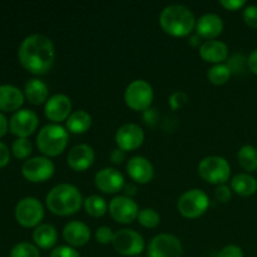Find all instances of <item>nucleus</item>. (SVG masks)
Listing matches in <instances>:
<instances>
[{
    "instance_id": "nucleus-33",
    "label": "nucleus",
    "mask_w": 257,
    "mask_h": 257,
    "mask_svg": "<svg viewBox=\"0 0 257 257\" xmlns=\"http://www.w3.org/2000/svg\"><path fill=\"white\" fill-rule=\"evenodd\" d=\"M188 102V95L187 93H185L183 90H176L168 98V104L172 108L173 110L181 109V108L185 107Z\"/></svg>"
},
{
    "instance_id": "nucleus-3",
    "label": "nucleus",
    "mask_w": 257,
    "mask_h": 257,
    "mask_svg": "<svg viewBox=\"0 0 257 257\" xmlns=\"http://www.w3.org/2000/svg\"><path fill=\"white\" fill-rule=\"evenodd\" d=\"M82 193L70 183H60L54 186L48 192L45 203L52 213L57 216H72L77 213L83 206Z\"/></svg>"
},
{
    "instance_id": "nucleus-29",
    "label": "nucleus",
    "mask_w": 257,
    "mask_h": 257,
    "mask_svg": "<svg viewBox=\"0 0 257 257\" xmlns=\"http://www.w3.org/2000/svg\"><path fill=\"white\" fill-rule=\"evenodd\" d=\"M231 73H232V70L225 63H222V64H215L208 69L207 79L213 85H223L230 80Z\"/></svg>"
},
{
    "instance_id": "nucleus-38",
    "label": "nucleus",
    "mask_w": 257,
    "mask_h": 257,
    "mask_svg": "<svg viewBox=\"0 0 257 257\" xmlns=\"http://www.w3.org/2000/svg\"><path fill=\"white\" fill-rule=\"evenodd\" d=\"M217 257H245V255L240 246L228 245L220 251Z\"/></svg>"
},
{
    "instance_id": "nucleus-39",
    "label": "nucleus",
    "mask_w": 257,
    "mask_h": 257,
    "mask_svg": "<svg viewBox=\"0 0 257 257\" xmlns=\"http://www.w3.org/2000/svg\"><path fill=\"white\" fill-rule=\"evenodd\" d=\"M220 5L230 12H237L246 7V2L245 0H220Z\"/></svg>"
},
{
    "instance_id": "nucleus-27",
    "label": "nucleus",
    "mask_w": 257,
    "mask_h": 257,
    "mask_svg": "<svg viewBox=\"0 0 257 257\" xmlns=\"http://www.w3.org/2000/svg\"><path fill=\"white\" fill-rule=\"evenodd\" d=\"M108 203L102 196L99 195H92L89 197H87L83 202V207H84L87 215H89L90 217H102L107 213L108 211Z\"/></svg>"
},
{
    "instance_id": "nucleus-44",
    "label": "nucleus",
    "mask_w": 257,
    "mask_h": 257,
    "mask_svg": "<svg viewBox=\"0 0 257 257\" xmlns=\"http://www.w3.org/2000/svg\"><path fill=\"white\" fill-rule=\"evenodd\" d=\"M136 191H137V188H136L135 185H124V187H123L124 196H127V197H131V198L137 193Z\"/></svg>"
},
{
    "instance_id": "nucleus-22",
    "label": "nucleus",
    "mask_w": 257,
    "mask_h": 257,
    "mask_svg": "<svg viewBox=\"0 0 257 257\" xmlns=\"http://www.w3.org/2000/svg\"><path fill=\"white\" fill-rule=\"evenodd\" d=\"M23 103H24V94L19 88L10 84L0 85V110L18 112Z\"/></svg>"
},
{
    "instance_id": "nucleus-40",
    "label": "nucleus",
    "mask_w": 257,
    "mask_h": 257,
    "mask_svg": "<svg viewBox=\"0 0 257 257\" xmlns=\"http://www.w3.org/2000/svg\"><path fill=\"white\" fill-rule=\"evenodd\" d=\"M109 160L113 165H120V163L125 160V152L118 147L114 148V150L110 152Z\"/></svg>"
},
{
    "instance_id": "nucleus-25",
    "label": "nucleus",
    "mask_w": 257,
    "mask_h": 257,
    "mask_svg": "<svg viewBox=\"0 0 257 257\" xmlns=\"http://www.w3.org/2000/svg\"><path fill=\"white\" fill-rule=\"evenodd\" d=\"M92 127V115L87 110H74L65 120V128L73 135H83Z\"/></svg>"
},
{
    "instance_id": "nucleus-7",
    "label": "nucleus",
    "mask_w": 257,
    "mask_h": 257,
    "mask_svg": "<svg viewBox=\"0 0 257 257\" xmlns=\"http://www.w3.org/2000/svg\"><path fill=\"white\" fill-rule=\"evenodd\" d=\"M210 198L207 193L198 188L186 191L177 201V210L185 218H198L207 211Z\"/></svg>"
},
{
    "instance_id": "nucleus-10",
    "label": "nucleus",
    "mask_w": 257,
    "mask_h": 257,
    "mask_svg": "<svg viewBox=\"0 0 257 257\" xmlns=\"http://www.w3.org/2000/svg\"><path fill=\"white\" fill-rule=\"evenodd\" d=\"M54 172V163L45 156L30 158V160L25 161L22 167V173L25 180L33 183H40L50 180Z\"/></svg>"
},
{
    "instance_id": "nucleus-30",
    "label": "nucleus",
    "mask_w": 257,
    "mask_h": 257,
    "mask_svg": "<svg viewBox=\"0 0 257 257\" xmlns=\"http://www.w3.org/2000/svg\"><path fill=\"white\" fill-rule=\"evenodd\" d=\"M141 226L146 228H156L161 223V216L153 208H142L137 217Z\"/></svg>"
},
{
    "instance_id": "nucleus-42",
    "label": "nucleus",
    "mask_w": 257,
    "mask_h": 257,
    "mask_svg": "<svg viewBox=\"0 0 257 257\" xmlns=\"http://www.w3.org/2000/svg\"><path fill=\"white\" fill-rule=\"evenodd\" d=\"M247 67L253 74L257 75V49L252 50L247 57Z\"/></svg>"
},
{
    "instance_id": "nucleus-26",
    "label": "nucleus",
    "mask_w": 257,
    "mask_h": 257,
    "mask_svg": "<svg viewBox=\"0 0 257 257\" xmlns=\"http://www.w3.org/2000/svg\"><path fill=\"white\" fill-rule=\"evenodd\" d=\"M231 190L242 197L252 196L257 191V180L250 173H238L231 180Z\"/></svg>"
},
{
    "instance_id": "nucleus-13",
    "label": "nucleus",
    "mask_w": 257,
    "mask_h": 257,
    "mask_svg": "<svg viewBox=\"0 0 257 257\" xmlns=\"http://www.w3.org/2000/svg\"><path fill=\"white\" fill-rule=\"evenodd\" d=\"M115 145L124 152L138 150L145 142V132L136 123H127L119 127L114 136Z\"/></svg>"
},
{
    "instance_id": "nucleus-31",
    "label": "nucleus",
    "mask_w": 257,
    "mask_h": 257,
    "mask_svg": "<svg viewBox=\"0 0 257 257\" xmlns=\"http://www.w3.org/2000/svg\"><path fill=\"white\" fill-rule=\"evenodd\" d=\"M10 257H40V251L33 243L20 242L12 248Z\"/></svg>"
},
{
    "instance_id": "nucleus-16",
    "label": "nucleus",
    "mask_w": 257,
    "mask_h": 257,
    "mask_svg": "<svg viewBox=\"0 0 257 257\" xmlns=\"http://www.w3.org/2000/svg\"><path fill=\"white\" fill-rule=\"evenodd\" d=\"M44 113L48 119L59 124L60 122L67 120L72 114V100L68 95L62 93L52 95L45 103Z\"/></svg>"
},
{
    "instance_id": "nucleus-2",
    "label": "nucleus",
    "mask_w": 257,
    "mask_h": 257,
    "mask_svg": "<svg viewBox=\"0 0 257 257\" xmlns=\"http://www.w3.org/2000/svg\"><path fill=\"white\" fill-rule=\"evenodd\" d=\"M197 19L192 10L185 5L172 4L163 8L160 14V25L166 34L176 38L190 35L196 29Z\"/></svg>"
},
{
    "instance_id": "nucleus-19",
    "label": "nucleus",
    "mask_w": 257,
    "mask_h": 257,
    "mask_svg": "<svg viewBox=\"0 0 257 257\" xmlns=\"http://www.w3.org/2000/svg\"><path fill=\"white\" fill-rule=\"evenodd\" d=\"M223 20L215 13H207L196 22V32L206 40H215L223 32Z\"/></svg>"
},
{
    "instance_id": "nucleus-34",
    "label": "nucleus",
    "mask_w": 257,
    "mask_h": 257,
    "mask_svg": "<svg viewBox=\"0 0 257 257\" xmlns=\"http://www.w3.org/2000/svg\"><path fill=\"white\" fill-rule=\"evenodd\" d=\"M113 237H114V232L112 228L108 226H100L95 231V240L100 245H108V243L113 242Z\"/></svg>"
},
{
    "instance_id": "nucleus-23",
    "label": "nucleus",
    "mask_w": 257,
    "mask_h": 257,
    "mask_svg": "<svg viewBox=\"0 0 257 257\" xmlns=\"http://www.w3.org/2000/svg\"><path fill=\"white\" fill-rule=\"evenodd\" d=\"M24 95L32 104L40 105L43 103H47V100L49 99L48 98L49 97V89L43 80L33 78L25 83Z\"/></svg>"
},
{
    "instance_id": "nucleus-20",
    "label": "nucleus",
    "mask_w": 257,
    "mask_h": 257,
    "mask_svg": "<svg viewBox=\"0 0 257 257\" xmlns=\"http://www.w3.org/2000/svg\"><path fill=\"white\" fill-rule=\"evenodd\" d=\"M63 238L72 247H82L90 240V228L80 221H70L63 228Z\"/></svg>"
},
{
    "instance_id": "nucleus-1",
    "label": "nucleus",
    "mask_w": 257,
    "mask_h": 257,
    "mask_svg": "<svg viewBox=\"0 0 257 257\" xmlns=\"http://www.w3.org/2000/svg\"><path fill=\"white\" fill-rule=\"evenodd\" d=\"M18 58L23 68L32 74H47L55 62L54 44L47 35L32 34L20 44Z\"/></svg>"
},
{
    "instance_id": "nucleus-37",
    "label": "nucleus",
    "mask_w": 257,
    "mask_h": 257,
    "mask_svg": "<svg viewBox=\"0 0 257 257\" xmlns=\"http://www.w3.org/2000/svg\"><path fill=\"white\" fill-rule=\"evenodd\" d=\"M232 197V190L227 185H220L215 190V198L220 203H227Z\"/></svg>"
},
{
    "instance_id": "nucleus-45",
    "label": "nucleus",
    "mask_w": 257,
    "mask_h": 257,
    "mask_svg": "<svg viewBox=\"0 0 257 257\" xmlns=\"http://www.w3.org/2000/svg\"><path fill=\"white\" fill-rule=\"evenodd\" d=\"M188 43H190L192 47H197V45H200V43H201V37L198 34L192 35V37L190 38V40H188Z\"/></svg>"
},
{
    "instance_id": "nucleus-36",
    "label": "nucleus",
    "mask_w": 257,
    "mask_h": 257,
    "mask_svg": "<svg viewBox=\"0 0 257 257\" xmlns=\"http://www.w3.org/2000/svg\"><path fill=\"white\" fill-rule=\"evenodd\" d=\"M49 257H80V253L69 245H60L53 248Z\"/></svg>"
},
{
    "instance_id": "nucleus-5",
    "label": "nucleus",
    "mask_w": 257,
    "mask_h": 257,
    "mask_svg": "<svg viewBox=\"0 0 257 257\" xmlns=\"http://www.w3.org/2000/svg\"><path fill=\"white\" fill-rule=\"evenodd\" d=\"M198 175L211 185H225L231 176L230 163L220 156H207L198 163Z\"/></svg>"
},
{
    "instance_id": "nucleus-32",
    "label": "nucleus",
    "mask_w": 257,
    "mask_h": 257,
    "mask_svg": "<svg viewBox=\"0 0 257 257\" xmlns=\"http://www.w3.org/2000/svg\"><path fill=\"white\" fill-rule=\"evenodd\" d=\"M12 151L14 156L19 160H24L30 156L33 151V145L28 138H18L12 146Z\"/></svg>"
},
{
    "instance_id": "nucleus-43",
    "label": "nucleus",
    "mask_w": 257,
    "mask_h": 257,
    "mask_svg": "<svg viewBox=\"0 0 257 257\" xmlns=\"http://www.w3.org/2000/svg\"><path fill=\"white\" fill-rule=\"evenodd\" d=\"M8 127H9V124H8V119L5 118V115L0 112V137L5 136V133H7L8 131Z\"/></svg>"
},
{
    "instance_id": "nucleus-6",
    "label": "nucleus",
    "mask_w": 257,
    "mask_h": 257,
    "mask_svg": "<svg viewBox=\"0 0 257 257\" xmlns=\"http://www.w3.org/2000/svg\"><path fill=\"white\" fill-rule=\"evenodd\" d=\"M153 98H155V92H153L152 85L145 79L133 80L125 88V104L136 112H146L150 109Z\"/></svg>"
},
{
    "instance_id": "nucleus-12",
    "label": "nucleus",
    "mask_w": 257,
    "mask_h": 257,
    "mask_svg": "<svg viewBox=\"0 0 257 257\" xmlns=\"http://www.w3.org/2000/svg\"><path fill=\"white\" fill-rule=\"evenodd\" d=\"M109 215L115 222L122 223V225H128L133 221L137 220L140 208L135 202V200L127 196H115L108 206Z\"/></svg>"
},
{
    "instance_id": "nucleus-18",
    "label": "nucleus",
    "mask_w": 257,
    "mask_h": 257,
    "mask_svg": "<svg viewBox=\"0 0 257 257\" xmlns=\"http://www.w3.org/2000/svg\"><path fill=\"white\" fill-rule=\"evenodd\" d=\"M127 173L131 180L140 185H146L153 180L155 168L150 160L142 156H135L127 163Z\"/></svg>"
},
{
    "instance_id": "nucleus-15",
    "label": "nucleus",
    "mask_w": 257,
    "mask_h": 257,
    "mask_svg": "<svg viewBox=\"0 0 257 257\" xmlns=\"http://www.w3.org/2000/svg\"><path fill=\"white\" fill-rule=\"evenodd\" d=\"M94 185L103 193L114 195V193L122 191L123 187H124V176L115 168H102V170L95 173Z\"/></svg>"
},
{
    "instance_id": "nucleus-14",
    "label": "nucleus",
    "mask_w": 257,
    "mask_h": 257,
    "mask_svg": "<svg viewBox=\"0 0 257 257\" xmlns=\"http://www.w3.org/2000/svg\"><path fill=\"white\" fill-rule=\"evenodd\" d=\"M39 119L35 112L30 109H19L10 118L9 128L18 138H28L37 131Z\"/></svg>"
},
{
    "instance_id": "nucleus-35",
    "label": "nucleus",
    "mask_w": 257,
    "mask_h": 257,
    "mask_svg": "<svg viewBox=\"0 0 257 257\" xmlns=\"http://www.w3.org/2000/svg\"><path fill=\"white\" fill-rule=\"evenodd\" d=\"M242 19L246 25L257 29V5H247L242 12Z\"/></svg>"
},
{
    "instance_id": "nucleus-9",
    "label": "nucleus",
    "mask_w": 257,
    "mask_h": 257,
    "mask_svg": "<svg viewBox=\"0 0 257 257\" xmlns=\"http://www.w3.org/2000/svg\"><path fill=\"white\" fill-rule=\"evenodd\" d=\"M112 245L113 248L122 256L137 257L145 250V240L142 235L130 228H122L114 232Z\"/></svg>"
},
{
    "instance_id": "nucleus-11",
    "label": "nucleus",
    "mask_w": 257,
    "mask_h": 257,
    "mask_svg": "<svg viewBox=\"0 0 257 257\" xmlns=\"http://www.w3.org/2000/svg\"><path fill=\"white\" fill-rule=\"evenodd\" d=\"M147 255L148 257H182V243L175 235L160 233L151 240Z\"/></svg>"
},
{
    "instance_id": "nucleus-41",
    "label": "nucleus",
    "mask_w": 257,
    "mask_h": 257,
    "mask_svg": "<svg viewBox=\"0 0 257 257\" xmlns=\"http://www.w3.org/2000/svg\"><path fill=\"white\" fill-rule=\"evenodd\" d=\"M10 160V152L4 143L0 142V168L7 166Z\"/></svg>"
},
{
    "instance_id": "nucleus-24",
    "label": "nucleus",
    "mask_w": 257,
    "mask_h": 257,
    "mask_svg": "<svg viewBox=\"0 0 257 257\" xmlns=\"http://www.w3.org/2000/svg\"><path fill=\"white\" fill-rule=\"evenodd\" d=\"M33 241L39 248H52L58 241V232L54 226L49 223H40L33 231Z\"/></svg>"
},
{
    "instance_id": "nucleus-21",
    "label": "nucleus",
    "mask_w": 257,
    "mask_h": 257,
    "mask_svg": "<svg viewBox=\"0 0 257 257\" xmlns=\"http://www.w3.org/2000/svg\"><path fill=\"white\" fill-rule=\"evenodd\" d=\"M200 57L211 64H222L228 58V47L221 40H206L200 47Z\"/></svg>"
},
{
    "instance_id": "nucleus-28",
    "label": "nucleus",
    "mask_w": 257,
    "mask_h": 257,
    "mask_svg": "<svg viewBox=\"0 0 257 257\" xmlns=\"http://www.w3.org/2000/svg\"><path fill=\"white\" fill-rule=\"evenodd\" d=\"M238 165L247 172H255L257 170V148L246 145L240 148L237 153Z\"/></svg>"
},
{
    "instance_id": "nucleus-17",
    "label": "nucleus",
    "mask_w": 257,
    "mask_h": 257,
    "mask_svg": "<svg viewBox=\"0 0 257 257\" xmlns=\"http://www.w3.org/2000/svg\"><path fill=\"white\" fill-rule=\"evenodd\" d=\"M95 160L94 150L89 145L80 143L70 148L67 156V163L75 172H84L92 167Z\"/></svg>"
},
{
    "instance_id": "nucleus-4",
    "label": "nucleus",
    "mask_w": 257,
    "mask_h": 257,
    "mask_svg": "<svg viewBox=\"0 0 257 257\" xmlns=\"http://www.w3.org/2000/svg\"><path fill=\"white\" fill-rule=\"evenodd\" d=\"M69 142V133L63 125L52 123L39 131L37 136V146L45 157H57L62 155Z\"/></svg>"
},
{
    "instance_id": "nucleus-8",
    "label": "nucleus",
    "mask_w": 257,
    "mask_h": 257,
    "mask_svg": "<svg viewBox=\"0 0 257 257\" xmlns=\"http://www.w3.org/2000/svg\"><path fill=\"white\" fill-rule=\"evenodd\" d=\"M15 218L23 227H37L44 218V207L38 198L25 197L15 207Z\"/></svg>"
}]
</instances>
